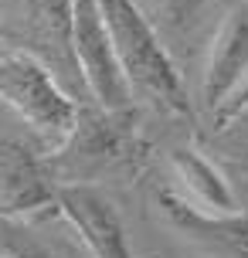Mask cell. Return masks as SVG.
<instances>
[{
    "instance_id": "1",
    "label": "cell",
    "mask_w": 248,
    "mask_h": 258,
    "mask_svg": "<svg viewBox=\"0 0 248 258\" xmlns=\"http://www.w3.org/2000/svg\"><path fill=\"white\" fill-rule=\"evenodd\" d=\"M109 27L116 58L133 85V95H143L170 116L191 119L194 105L183 89V78L160 38L153 17L136 0H99Z\"/></svg>"
},
{
    "instance_id": "2",
    "label": "cell",
    "mask_w": 248,
    "mask_h": 258,
    "mask_svg": "<svg viewBox=\"0 0 248 258\" xmlns=\"http://www.w3.org/2000/svg\"><path fill=\"white\" fill-rule=\"evenodd\" d=\"M0 102L11 105L51 146H65L82 119L75 99L58 85L51 68L31 51L0 54Z\"/></svg>"
},
{
    "instance_id": "3",
    "label": "cell",
    "mask_w": 248,
    "mask_h": 258,
    "mask_svg": "<svg viewBox=\"0 0 248 258\" xmlns=\"http://www.w3.org/2000/svg\"><path fill=\"white\" fill-rule=\"evenodd\" d=\"M72 51L75 72L105 112H133V85L116 58L99 0H72Z\"/></svg>"
},
{
    "instance_id": "4",
    "label": "cell",
    "mask_w": 248,
    "mask_h": 258,
    "mask_svg": "<svg viewBox=\"0 0 248 258\" xmlns=\"http://www.w3.org/2000/svg\"><path fill=\"white\" fill-rule=\"evenodd\" d=\"M157 204L170 228L211 258H248V207L208 211L173 190H160Z\"/></svg>"
},
{
    "instance_id": "5",
    "label": "cell",
    "mask_w": 248,
    "mask_h": 258,
    "mask_svg": "<svg viewBox=\"0 0 248 258\" xmlns=\"http://www.w3.org/2000/svg\"><path fill=\"white\" fill-rule=\"evenodd\" d=\"M54 170L24 140H0V218H24L58 201Z\"/></svg>"
},
{
    "instance_id": "6",
    "label": "cell",
    "mask_w": 248,
    "mask_h": 258,
    "mask_svg": "<svg viewBox=\"0 0 248 258\" xmlns=\"http://www.w3.org/2000/svg\"><path fill=\"white\" fill-rule=\"evenodd\" d=\"M54 207L75 228V234L82 238V245L89 248L92 258H133L130 245H126L122 218L102 190H95L89 183H65L58 190Z\"/></svg>"
},
{
    "instance_id": "7",
    "label": "cell",
    "mask_w": 248,
    "mask_h": 258,
    "mask_svg": "<svg viewBox=\"0 0 248 258\" xmlns=\"http://www.w3.org/2000/svg\"><path fill=\"white\" fill-rule=\"evenodd\" d=\"M248 78V0L231 7L211 41L208 68L201 78V99L211 109V116L221 109L235 89Z\"/></svg>"
},
{
    "instance_id": "8",
    "label": "cell",
    "mask_w": 248,
    "mask_h": 258,
    "mask_svg": "<svg viewBox=\"0 0 248 258\" xmlns=\"http://www.w3.org/2000/svg\"><path fill=\"white\" fill-rule=\"evenodd\" d=\"M170 167L177 173V180L183 183L187 201H194L197 207H208V211H235L238 207L231 183L224 180V173L197 150H191V146L173 150L170 153Z\"/></svg>"
},
{
    "instance_id": "9",
    "label": "cell",
    "mask_w": 248,
    "mask_h": 258,
    "mask_svg": "<svg viewBox=\"0 0 248 258\" xmlns=\"http://www.w3.org/2000/svg\"><path fill=\"white\" fill-rule=\"evenodd\" d=\"M0 258H61L34 234L21 228L17 218H0Z\"/></svg>"
},
{
    "instance_id": "10",
    "label": "cell",
    "mask_w": 248,
    "mask_h": 258,
    "mask_svg": "<svg viewBox=\"0 0 248 258\" xmlns=\"http://www.w3.org/2000/svg\"><path fill=\"white\" fill-rule=\"evenodd\" d=\"M211 0H153V24H163L173 34H183L201 21Z\"/></svg>"
},
{
    "instance_id": "11",
    "label": "cell",
    "mask_w": 248,
    "mask_h": 258,
    "mask_svg": "<svg viewBox=\"0 0 248 258\" xmlns=\"http://www.w3.org/2000/svg\"><path fill=\"white\" fill-rule=\"evenodd\" d=\"M241 119H248V78L235 89V95L214 112V129H228L231 122H241Z\"/></svg>"
}]
</instances>
